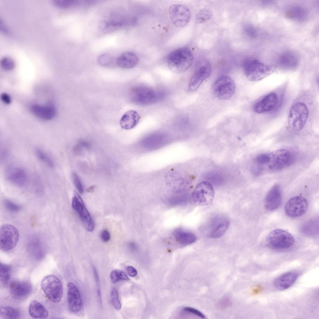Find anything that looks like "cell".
<instances>
[{
	"label": "cell",
	"instance_id": "obj_1",
	"mask_svg": "<svg viewBox=\"0 0 319 319\" xmlns=\"http://www.w3.org/2000/svg\"><path fill=\"white\" fill-rule=\"evenodd\" d=\"M193 55L191 51L186 47L175 49L170 53L167 61L169 69L173 73L180 74L191 66Z\"/></svg>",
	"mask_w": 319,
	"mask_h": 319
},
{
	"label": "cell",
	"instance_id": "obj_2",
	"mask_svg": "<svg viewBox=\"0 0 319 319\" xmlns=\"http://www.w3.org/2000/svg\"><path fill=\"white\" fill-rule=\"evenodd\" d=\"M274 64H267L257 60H250L245 64L244 70L247 78L251 81L260 80L272 74L277 68Z\"/></svg>",
	"mask_w": 319,
	"mask_h": 319
},
{
	"label": "cell",
	"instance_id": "obj_3",
	"mask_svg": "<svg viewBox=\"0 0 319 319\" xmlns=\"http://www.w3.org/2000/svg\"><path fill=\"white\" fill-rule=\"evenodd\" d=\"M269 160L264 168V171H277L282 170L291 165L293 161L292 153L285 149L276 150L269 153Z\"/></svg>",
	"mask_w": 319,
	"mask_h": 319
},
{
	"label": "cell",
	"instance_id": "obj_4",
	"mask_svg": "<svg viewBox=\"0 0 319 319\" xmlns=\"http://www.w3.org/2000/svg\"><path fill=\"white\" fill-rule=\"evenodd\" d=\"M308 116V110L306 105L301 102H297L291 107L288 118V125L293 130L298 131L304 127Z\"/></svg>",
	"mask_w": 319,
	"mask_h": 319
},
{
	"label": "cell",
	"instance_id": "obj_5",
	"mask_svg": "<svg viewBox=\"0 0 319 319\" xmlns=\"http://www.w3.org/2000/svg\"><path fill=\"white\" fill-rule=\"evenodd\" d=\"M42 290L48 298L54 302H60L63 296V283L59 279L54 275L45 277L41 283Z\"/></svg>",
	"mask_w": 319,
	"mask_h": 319
},
{
	"label": "cell",
	"instance_id": "obj_6",
	"mask_svg": "<svg viewBox=\"0 0 319 319\" xmlns=\"http://www.w3.org/2000/svg\"><path fill=\"white\" fill-rule=\"evenodd\" d=\"M214 195L212 184L207 181H202L195 187L191 195L190 201L194 205L207 206L212 202Z\"/></svg>",
	"mask_w": 319,
	"mask_h": 319
},
{
	"label": "cell",
	"instance_id": "obj_7",
	"mask_svg": "<svg viewBox=\"0 0 319 319\" xmlns=\"http://www.w3.org/2000/svg\"><path fill=\"white\" fill-rule=\"evenodd\" d=\"M266 242L269 247L275 249H284L291 247L294 240L288 232L281 229L271 231L268 235Z\"/></svg>",
	"mask_w": 319,
	"mask_h": 319
},
{
	"label": "cell",
	"instance_id": "obj_8",
	"mask_svg": "<svg viewBox=\"0 0 319 319\" xmlns=\"http://www.w3.org/2000/svg\"><path fill=\"white\" fill-rule=\"evenodd\" d=\"M236 90L235 83L232 79L226 75L218 78L215 81L212 87L213 93L216 97L220 100H226L231 98Z\"/></svg>",
	"mask_w": 319,
	"mask_h": 319
},
{
	"label": "cell",
	"instance_id": "obj_9",
	"mask_svg": "<svg viewBox=\"0 0 319 319\" xmlns=\"http://www.w3.org/2000/svg\"><path fill=\"white\" fill-rule=\"evenodd\" d=\"M19 237L17 229L10 224L2 225L0 231V247L1 250L7 251L14 249Z\"/></svg>",
	"mask_w": 319,
	"mask_h": 319
},
{
	"label": "cell",
	"instance_id": "obj_10",
	"mask_svg": "<svg viewBox=\"0 0 319 319\" xmlns=\"http://www.w3.org/2000/svg\"><path fill=\"white\" fill-rule=\"evenodd\" d=\"M72 206L79 216L86 229L90 232L93 231L94 228L93 220L81 198L75 191L74 193Z\"/></svg>",
	"mask_w": 319,
	"mask_h": 319
},
{
	"label": "cell",
	"instance_id": "obj_11",
	"mask_svg": "<svg viewBox=\"0 0 319 319\" xmlns=\"http://www.w3.org/2000/svg\"><path fill=\"white\" fill-rule=\"evenodd\" d=\"M211 72V67L209 62L206 60L200 61L189 81V90L191 92L196 90L204 81L210 76Z\"/></svg>",
	"mask_w": 319,
	"mask_h": 319
},
{
	"label": "cell",
	"instance_id": "obj_12",
	"mask_svg": "<svg viewBox=\"0 0 319 319\" xmlns=\"http://www.w3.org/2000/svg\"><path fill=\"white\" fill-rule=\"evenodd\" d=\"M169 17L173 24L176 27H181L186 25L191 17L189 9L180 4L171 5L169 9Z\"/></svg>",
	"mask_w": 319,
	"mask_h": 319
},
{
	"label": "cell",
	"instance_id": "obj_13",
	"mask_svg": "<svg viewBox=\"0 0 319 319\" xmlns=\"http://www.w3.org/2000/svg\"><path fill=\"white\" fill-rule=\"evenodd\" d=\"M308 205L307 201L305 198L301 196H296L287 201L284 207V210L288 217H297L305 213Z\"/></svg>",
	"mask_w": 319,
	"mask_h": 319
},
{
	"label": "cell",
	"instance_id": "obj_14",
	"mask_svg": "<svg viewBox=\"0 0 319 319\" xmlns=\"http://www.w3.org/2000/svg\"><path fill=\"white\" fill-rule=\"evenodd\" d=\"M5 176L8 181L19 187L24 186L27 182L26 172L19 166L12 165L8 167L6 169Z\"/></svg>",
	"mask_w": 319,
	"mask_h": 319
},
{
	"label": "cell",
	"instance_id": "obj_15",
	"mask_svg": "<svg viewBox=\"0 0 319 319\" xmlns=\"http://www.w3.org/2000/svg\"><path fill=\"white\" fill-rule=\"evenodd\" d=\"M279 102V98L275 93H271L255 104L253 110L258 113H264L274 110Z\"/></svg>",
	"mask_w": 319,
	"mask_h": 319
},
{
	"label": "cell",
	"instance_id": "obj_16",
	"mask_svg": "<svg viewBox=\"0 0 319 319\" xmlns=\"http://www.w3.org/2000/svg\"><path fill=\"white\" fill-rule=\"evenodd\" d=\"M282 201L281 188L278 184L274 185L269 191L265 197L264 206L266 209L273 211L280 205Z\"/></svg>",
	"mask_w": 319,
	"mask_h": 319
},
{
	"label": "cell",
	"instance_id": "obj_17",
	"mask_svg": "<svg viewBox=\"0 0 319 319\" xmlns=\"http://www.w3.org/2000/svg\"><path fill=\"white\" fill-rule=\"evenodd\" d=\"M67 286V300L69 309L72 312H78L80 310L82 305L79 292L77 287L72 283H69Z\"/></svg>",
	"mask_w": 319,
	"mask_h": 319
},
{
	"label": "cell",
	"instance_id": "obj_18",
	"mask_svg": "<svg viewBox=\"0 0 319 319\" xmlns=\"http://www.w3.org/2000/svg\"><path fill=\"white\" fill-rule=\"evenodd\" d=\"M32 289L30 283L25 281H14L10 286V291L12 296L15 298L22 299L28 297Z\"/></svg>",
	"mask_w": 319,
	"mask_h": 319
},
{
	"label": "cell",
	"instance_id": "obj_19",
	"mask_svg": "<svg viewBox=\"0 0 319 319\" xmlns=\"http://www.w3.org/2000/svg\"><path fill=\"white\" fill-rule=\"evenodd\" d=\"M298 274L295 272L285 273L275 279L274 285L277 289L283 290L292 286L298 278Z\"/></svg>",
	"mask_w": 319,
	"mask_h": 319
},
{
	"label": "cell",
	"instance_id": "obj_20",
	"mask_svg": "<svg viewBox=\"0 0 319 319\" xmlns=\"http://www.w3.org/2000/svg\"><path fill=\"white\" fill-rule=\"evenodd\" d=\"M27 242V248L30 253L36 257L43 255L45 251V245L41 238L37 235L33 236Z\"/></svg>",
	"mask_w": 319,
	"mask_h": 319
},
{
	"label": "cell",
	"instance_id": "obj_21",
	"mask_svg": "<svg viewBox=\"0 0 319 319\" xmlns=\"http://www.w3.org/2000/svg\"><path fill=\"white\" fill-rule=\"evenodd\" d=\"M32 112L38 117L45 120H49L54 117L56 114L55 107L50 105L35 104L31 107Z\"/></svg>",
	"mask_w": 319,
	"mask_h": 319
},
{
	"label": "cell",
	"instance_id": "obj_22",
	"mask_svg": "<svg viewBox=\"0 0 319 319\" xmlns=\"http://www.w3.org/2000/svg\"><path fill=\"white\" fill-rule=\"evenodd\" d=\"M230 225L229 221L225 218H219L212 223L208 233L209 237L217 238L222 236L228 228Z\"/></svg>",
	"mask_w": 319,
	"mask_h": 319
},
{
	"label": "cell",
	"instance_id": "obj_23",
	"mask_svg": "<svg viewBox=\"0 0 319 319\" xmlns=\"http://www.w3.org/2000/svg\"><path fill=\"white\" fill-rule=\"evenodd\" d=\"M138 58L136 55L133 52L126 51L121 53L117 59V65L124 69H130L134 68L138 64Z\"/></svg>",
	"mask_w": 319,
	"mask_h": 319
},
{
	"label": "cell",
	"instance_id": "obj_24",
	"mask_svg": "<svg viewBox=\"0 0 319 319\" xmlns=\"http://www.w3.org/2000/svg\"><path fill=\"white\" fill-rule=\"evenodd\" d=\"M133 91L134 99L140 104H150L155 101V93L148 88H136Z\"/></svg>",
	"mask_w": 319,
	"mask_h": 319
},
{
	"label": "cell",
	"instance_id": "obj_25",
	"mask_svg": "<svg viewBox=\"0 0 319 319\" xmlns=\"http://www.w3.org/2000/svg\"><path fill=\"white\" fill-rule=\"evenodd\" d=\"M140 118L137 112L130 110L126 112L121 117L120 124L122 128L130 130L135 127L138 123Z\"/></svg>",
	"mask_w": 319,
	"mask_h": 319
},
{
	"label": "cell",
	"instance_id": "obj_26",
	"mask_svg": "<svg viewBox=\"0 0 319 319\" xmlns=\"http://www.w3.org/2000/svg\"><path fill=\"white\" fill-rule=\"evenodd\" d=\"M29 312L30 316L34 318H46L48 316V312L46 308L40 302L35 300L31 302Z\"/></svg>",
	"mask_w": 319,
	"mask_h": 319
},
{
	"label": "cell",
	"instance_id": "obj_27",
	"mask_svg": "<svg viewBox=\"0 0 319 319\" xmlns=\"http://www.w3.org/2000/svg\"><path fill=\"white\" fill-rule=\"evenodd\" d=\"M173 234L178 242L183 245L193 243L197 240V237L194 234L180 229L175 230Z\"/></svg>",
	"mask_w": 319,
	"mask_h": 319
},
{
	"label": "cell",
	"instance_id": "obj_28",
	"mask_svg": "<svg viewBox=\"0 0 319 319\" xmlns=\"http://www.w3.org/2000/svg\"><path fill=\"white\" fill-rule=\"evenodd\" d=\"M19 311L16 308L9 306L1 307L0 316L3 319H17L20 316Z\"/></svg>",
	"mask_w": 319,
	"mask_h": 319
},
{
	"label": "cell",
	"instance_id": "obj_29",
	"mask_svg": "<svg viewBox=\"0 0 319 319\" xmlns=\"http://www.w3.org/2000/svg\"><path fill=\"white\" fill-rule=\"evenodd\" d=\"M35 153L38 159L47 166L51 168L54 167L55 163L53 160L44 151L40 149H37L36 150Z\"/></svg>",
	"mask_w": 319,
	"mask_h": 319
},
{
	"label": "cell",
	"instance_id": "obj_30",
	"mask_svg": "<svg viewBox=\"0 0 319 319\" xmlns=\"http://www.w3.org/2000/svg\"><path fill=\"white\" fill-rule=\"evenodd\" d=\"M11 269L9 265L0 263V279L2 284L5 285L8 282L10 278Z\"/></svg>",
	"mask_w": 319,
	"mask_h": 319
},
{
	"label": "cell",
	"instance_id": "obj_31",
	"mask_svg": "<svg viewBox=\"0 0 319 319\" xmlns=\"http://www.w3.org/2000/svg\"><path fill=\"white\" fill-rule=\"evenodd\" d=\"M97 61L101 65L104 67H112L117 64V59L111 55L104 54L100 55L98 57Z\"/></svg>",
	"mask_w": 319,
	"mask_h": 319
},
{
	"label": "cell",
	"instance_id": "obj_32",
	"mask_svg": "<svg viewBox=\"0 0 319 319\" xmlns=\"http://www.w3.org/2000/svg\"><path fill=\"white\" fill-rule=\"evenodd\" d=\"M110 277L111 281L113 283L120 280H128L129 279L125 272L119 270H115L112 271Z\"/></svg>",
	"mask_w": 319,
	"mask_h": 319
},
{
	"label": "cell",
	"instance_id": "obj_33",
	"mask_svg": "<svg viewBox=\"0 0 319 319\" xmlns=\"http://www.w3.org/2000/svg\"><path fill=\"white\" fill-rule=\"evenodd\" d=\"M212 15L210 10L204 8L201 10L196 17V21L198 23H202L210 19Z\"/></svg>",
	"mask_w": 319,
	"mask_h": 319
},
{
	"label": "cell",
	"instance_id": "obj_34",
	"mask_svg": "<svg viewBox=\"0 0 319 319\" xmlns=\"http://www.w3.org/2000/svg\"><path fill=\"white\" fill-rule=\"evenodd\" d=\"M0 63L2 67L6 70H11L14 69L15 66V63L13 60L8 56H4L2 58Z\"/></svg>",
	"mask_w": 319,
	"mask_h": 319
},
{
	"label": "cell",
	"instance_id": "obj_35",
	"mask_svg": "<svg viewBox=\"0 0 319 319\" xmlns=\"http://www.w3.org/2000/svg\"><path fill=\"white\" fill-rule=\"evenodd\" d=\"M53 3L58 7L67 8L77 5L79 2L77 1L74 0H54Z\"/></svg>",
	"mask_w": 319,
	"mask_h": 319
},
{
	"label": "cell",
	"instance_id": "obj_36",
	"mask_svg": "<svg viewBox=\"0 0 319 319\" xmlns=\"http://www.w3.org/2000/svg\"><path fill=\"white\" fill-rule=\"evenodd\" d=\"M111 301L112 304L117 310H119L121 308V304L119 300L118 292L115 288L112 289L111 293Z\"/></svg>",
	"mask_w": 319,
	"mask_h": 319
},
{
	"label": "cell",
	"instance_id": "obj_37",
	"mask_svg": "<svg viewBox=\"0 0 319 319\" xmlns=\"http://www.w3.org/2000/svg\"><path fill=\"white\" fill-rule=\"evenodd\" d=\"M297 58L295 55L291 54H286L281 58V62L286 65H294L297 61Z\"/></svg>",
	"mask_w": 319,
	"mask_h": 319
},
{
	"label": "cell",
	"instance_id": "obj_38",
	"mask_svg": "<svg viewBox=\"0 0 319 319\" xmlns=\"http://www.w3.org/2000/svg\"><path fill=\"white\" fill-rule=\"evenodd\" d=\"M74 184L79 193L81 194L84 192V188L81 182L78 175L75 173L72 175Z\"/></svg>",
	"mask_w": 319,
	"mask_h": 319
},
{
	"label": "cell",
	"instance_id": "obj_39",
	"mask_svg": "<svg viewBox=\"0 0 319 319\" xmlns=\"http://www.w3.org/2000/svg\"><path fill=\"white\" fill-rule=\"evenodd\" d=\"M4 204L6 208L11 212H17L20 209V207L19 205L9 200H5L4 202Z\"/></svg>",
	"mask_w": 319,
	"mask_h": 319
},
{
	"label": "cell",
	"instance_id": "obj_40",
	"mask_svg": "<svg viewBox=\"0 0 319 319\" xmlns=\"http://www.w3.org/2000/svg\"><path fill=\"white\" fill-rule=\"evenodd\" d=\"M93 271L94 272V275L95 278V279L96 282V283L97 285L98 290H97V294L98 296V301L100 305L102 304V299L101 297V290L100 288L99 281V277L98 274V272L95 267H93Z\"/></svg>",
	"mask_w": 319,
	"mask_h": 319
},
{
	"label": "cell",
	"instance_id": "obj_41",
	"mask_svg": "<svg viewBox=\"0 0 319 319\" xmlns=\"http://www.w3.org/2000/svg\"><path fill=\"white\" fill-rule=\"evenodd\" d=\"M183 310L184 311L190 312L202 318H205V317L203 314L199 310L194 308L187 307L184 308Z\"/></svg>",
	"mask_w": 319,
	"mask_h": 319
},
{
	"label": "cell",
	"instance_id": "obj_42",
	"mask_svg": "<svg viewBox=\"0 0 319 319\" xmlns=\"http://www.w3.org/2000/svg\"><path fill=\"white\" fill-rule=\"evenodd\" d=\"M101 240L104 242H108L110 239L111 236L109 231L105 229L102 231L100 234Z\"/></svg>",
	"mask_w": 319,
	"mask_h": 319
},
{
	"label": "cell",
	"instance_id": "obj_43",
	"mask_svg": "<svg viewBox=\"0 0 319 319\" xmlns=\"http://www.w3.org/2000/svg\"><path fill=\"white\" fill-rule=\"evenodd\" d=\"M126 271L129 275L131 277L136 276L137 273L136 269L131 266H128L126 268Z\"/></svg>",
	"mask_w": 319,
	"mask_h": 319
},
{
	"label": "cell",
	"instance_id": "obj_44",
	"mask_svg": "<svg viewBox=\"0 0 319 319\" xmlns=\"http://www.w3.org/2000/svg\"><path fill=\"white\" fill-rule=\"evenodd\" d=\"M1 98L2 101L6 104H9L11 102V100L10 97L6 93H2L1 95Z\"/></svg>",
	"mask_w": 319,
	"mask_h": 319
},
{
	"label": "cell",
	"instance_id": "obj_45",
	"mask_svg": "<svg viewBox=\"0 0 319 319\" xmlns=\"http://www.w3.org/2000/svg\"><path fill=\"white\" fill-rule=\"evenodd\" d=\"M5 150H2L1 153V160H2V161L6 159L8 155L7 151Z\"/></svg>",
	"mask_w": 319,
	"mask_h": 319
},
{
	"label": "cell",
	"instance_id": "obj_46",
	"mask_svg": "<svg viewBox=\"0 0 319 319\" xmlns=\"http://www.w3.org/2000/svg\"><path fill=\"white\" fill-rule=\"evenodd\" d=\"M94 188V186H91L87 189V191L88 192H91L93 191Z\"/></svg>",
	"mask_w": 319,
	"mask_h": 319
}]
</instances>
